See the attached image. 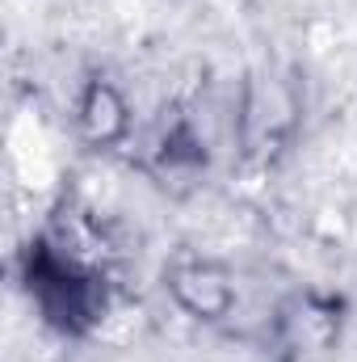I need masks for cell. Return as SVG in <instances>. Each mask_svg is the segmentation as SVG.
I'll return each instance as SVG.
<instances>
[{
  "mask_svg": "<svg viewBox=\"0 0 357 362\" xmlns=\"http://www.w3.org/2000/svg\"><path fill=\"white\" fill-rule=\"evenodd\" d=\"M30 291L59 329H89L105 308L101 282L85 274L76 262L51 253L47 245L30 253Z\"/></svg>",
  "mask_w": 357,
  "mask_h": 362,
  "instance_id": "cell-1",
  "label": "cell"
},
{
  "mask_svg": "<svg viewBox=\"0 0 357 362\" xmlns=\"http://www.w3.org/2000/svg\"><path fill=\"white\" fill-rule=\"evenodd\" d=\"M298 122V93L290 81L282 76H253L248 81V93H244V114H240V139L248 148V156L265 160L273 156L286 135L294 131Z\"/></svg>",
  "mask_w": 357,
  "mask_h": 362,
  "instance_id": "cell-2",
  "label": "cell"
},
{
  "mask_svg": "<svg viewBox=\"0 0 357 362\" xmlns=\"http://www.w3.org/2000/svg\"><path fill=\"white\" fill-rule=\"evenodd\" d=\"M341 333V303L315 291L290 295L277 308V346L290 354H320Z\"/></svg>",
  "mask_w": 357,
  "mask_h": 362,
  "instance_id": "cell-3",
  "label": "cell"
},
{
  "mask_svg": "<svg viewBox=\"0 0 357 362\" xmlns=\"http://www.w3.org/2000/svg\"><path fill=\"white\" fill-rule=\"evenodd\" d=\"M169 291L177 295V303L185 312H193L202 320H219L236 303L231 274L223 266H214V262H177L169 270Z\"/></svg>",
  "mask_w": 357,
  "mask_h": 362,
  "instance_id": "cell-4",
  "label": "cell"
},
{
  "mask_svg": "<svg viewBox=\"0 0 357 362\" xmlns=\"http://www.w3.org/2000/svg\"><path fill=\"white\" fill-rule=\"evenodd\" d=\"M80 131L92 144H114L126 131V105H122L114 85L92 81L85 89V97H80Z\"/></svg>",
  "mask_w": 357,
  "mask_h": 362,
  "instance_id": "cell-5",
  "label": "cell"
}]
</instances>
